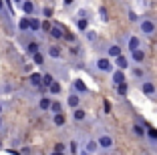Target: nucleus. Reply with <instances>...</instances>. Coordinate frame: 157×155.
<instances>
[{
	"label": "nucleus",
	"instance_id": "obj_1",
	"mask_svg": "<svg viewBox=\"0 0 157 155\" xmlns=\"http://www.w3.org/2000/svg\"><path fill=\"white\" fill-rule=\"evenodd\" d=\"M113 137L109 135V133H101V135L97 137V147L99 149H103V151H111L113 149Z\"/></svg>",
	"mask_w": 157,
	"mask_h": 155
},
{
	"label": "nucleus",
	"instance_id": "obj_2",
	"mask_svg": "<svg viewBox=\"0 0 157 155\" xmlns=\"http://www.w3.org/2000/svg\"><path fill=\"white\" fill-rule=\"evenodd\" d=\"M139 30L143 32L145 37H153V34H155V30H157V26H155V22H153V20L145 18V20H141V22H139Z\"/></svg>",
	"mask_w": 157,
	"mask_h": 155
},
{
	"label": "nucleus",
	"instance_id": "obj_3",
	"mask_svg": "<svg viewBox=\"0 0 157 155\" xmlns=\"http://www.w3.org/2000/svg\"><path fill=\"white\" fill-rule=\"evenodd\" d=\"M97 68L101 71V73H111V68H113V64H111V60L107 59V56H101V59H97Z\"/></svg>",
	"mask_w": 157,
	"mask_h": 155
},
{
	"label": "nucleus",
	"instance_id": "obj_4",
	"mask_svg": "<svg viewBox=\"0 0 157 155\" xmlns=\"http://www.w3.org/2000/svg\"><path fill=\"white\" fill-rule=\"evenodd\" d=\"M20 8H22V12L26 14V16H33V14L36 12V6H34L33 0H22V2H20Z\"/></svg>",
	"mask_w": 157,
	"mask_h": 155
},
{
	"label": "nucleus",
	"instance_id": "obj_5",
	"mask_svg": "<svg viewBox=\"0 0 157 155\" xmlns=\"http://www.w3.org/2000/svg\"><path fill=\"white\" fill-rule=\"evenodd\" d=\"M48 32H51V37H52V38H56V41H60V38H65V30H63V26H60V24H55V26L51 24Z\"/></svg>",
	"mask_w": 157,
	"mask_h": 155
},
{
	"label": "nucleus",
	"instance_id": "obj_6",
	"mask_svg": "<svg viewBox=\"0 0 157 155\" xmlns=\"http://www.w3.org/2000/svg\"><path fill=\"white\" fill-rule=\"evenodd\" d=\"M141 93L147 97H153L155 95V85H153V81H145L143 85H141Z\"/></svg>",
	"mask_w": 157,
	"mask_h": 155
},
{
	"label": "nucleus",
	"instance_id": "obj_7",
	"mask_svg": "<svg viewBox=\"0 0 157 155\" xmlns=\"http://www.w3.org/2000/svg\"><path fill=\"white\" fill-rule=\"evenodd\" d=\"M67 105H69L71 107V109H75V107H78V105H81V97H78V93H71V95H69V99H67Z\"/></svg>",
	"mask_w": 157,
	"mask_h": 155
},
{
	"label": "nucleus",
	"instance_id": "obj_8",
	"mask_svg": "<svg viewBox=\"0 0 157 155\" xmlns=\"http://www.w3.org/2000/svg\"><path fill=\"white\" fill-rule=\"evenodd\" d=\"M131 59H133L135 63H143V60H145V52L141 50V46H139V48H133V50H131Z\"/></svg>",
	"mask_w": 157,
	"mask_h": 155
},
{
	"label": "nucleus",
	"instance_id": "obj_9",
	"mask_svg": "<svg viewBox=\"0 0 157 155\" xmlns=\"http://www.w3.org/2000/svg\"><path fill=\"white\" fill-rule=\"evenodd\" d=\"M85 117H87V111L81 109V105L73 109V119H75V121H85Z\"/></svg>",
	"mask_w": 157,
	"mask_h": 155
},
{
	"label": "nucleus",
	"instance_id": "obj_10",
	"mask_svg": "<svg viewBox=\"0 0 157 155\" xmlns=\"http://www.w3.org/2000/svg\"><path fill=\"white\" fill-rule=\"evenodd\" d=\"M115 64H117V68L125 71V68L129 67V60H127V56H123V55H117V56H115Z\"/></svg>",
	"mask_w": 157,
	"mask_h": 155
},
{
	"label": "nucleus",
	"instance_id": "obj_11",
	"mask_svg": "<svg viewBox=\"0 0 157 155\" xmlns=\"http://www.w3.org/2000/svg\"><path fill=\"white\" fill-rule=\"evenodd\" d=\"M28 81H30V85H33V87H40L42 85V75L40 73H30V77H28Z\"/></svg>",
	"mask_w": 157,
	"mask_h": 155
},
{
	"label": "nucleus",
	"instance_id": "obj_12",
	"mask_svg": "<svg viewBox=\"0 0 157 155\" xmlns=\"http://www.w3.org/2000/svg\"><path fill=\"white\" fill-rule=\"evenodd\" d=\"M36 50H40V42L38 41H28L26 42V52L28 55H34Z\"/></svg>",
	"mask_w": 157,
	"mask_h": 155
},
{
	"label": "nucleus",
	"instance_id": "obj_13",
	"mask_svg": "<svg viewBox=\"0 0 157 155\" xmlns=\"http://www.w3.org/2000/svg\"><path fill=\"white\" fill-rule=\"evenodd\" d=\"M51 103H52V99H48V97H40V99H38V109H40V111H48V109H51Z\"/></svg>",
	"mask_w": 157,
	"mask_h": 155
},
{
	"label": "nucleus",
	"instance_id": "obj_14",
	"mask_svg": "<svg viewBox=\"0 0 157 155\" xmlns=\"http://www.w3.org/2000/svg\"><path fill=\"white\" fill-rule=\"evenodd\" d=\"M73 87H75V93H89V89H87V85H85L81 79H75V83H73Z\"/></svg>",
	"mask_w": 157,
	"mask_h": 155
},
{
	"label": "nucleus",
	"instance_id": "obj_15",
	"mask_svg": "<svg viewBox=\"0 0 157 155\" xmlns=\"http://www.w3.org/2000/svg\"><path fill=\"white\" fill-rule=\"evenodd\" d=\"M28 30H30V32H38V30H40V20L34 18V16H33V18H28Z\"/></svg>",
	"mask_w": 157,
	"mask_h": 155
},
{
	"label": "nucleus",
	"instance_id": "obj_16",
	"mask_svg": "<svg viewBox=\"0 0 157 155\" xmlns=\"http://www.w3.org/2000/svg\"><path fill=\"white\" fill-rule=\"evenodd\" d=\"M60 55H63V52H60L59 45H51L48 46V56H51V59H60Z\"/></svg>",
	"mask_w": 157,
	"mask_h": 155
},
{
	"label": "nucleus",
	"instance_id": "obj_17",
	"mask_svg": "<svg viewBox=\"0 0 157 155\" xmlns=\"http://www.w3.org/2000/svg\"><path fill=\"white\" fill-rule=\"evenodd\" d=\"M55 117H52V123L56 125V127H63V125L67 123V119H65V115H63V111L60 113H52Z\"/></svg>",
	"mask_w": 157,
	"mask_h": 155
},
{
	"label": "nucleus",
	"instance_id": "obj_18",
	"mask_svg": "<svg viewBox=\"0 0 157 155\" xmlns=\"http://www.w3.org/2000/svg\"><path fill=\"white\" fill-rule=\"evenodd\" d=\"M46 89H48V93H51V95H59V93L63 91V87H60V83H56V81H52V83H51V85H48Z\"/></svg>",
	"mask_w": 157,
	"mask_h": 155
},
{
	"label": "nucleus",
	"instance_id": "obj_19",
	"mask_svg": "<svg viewBox=\"0 0 157 155\" xmlns=\"http://www.w3.org/2000/svg\"><path fill=\"white\" fill-rule=\"evenodd\" d=\"M33 56V63L34 64H38V67H40V64H44V55H42L40 50H36V52H34V55H30Z\"/></svg>",
	"mask_w": 157,
	"mask_h": 155
},
{
	"label": "nucleus",
	"instance_id": "obj_20",
	"mask_svg": "<svg viewBox=\"0 0 157 155\" xmlns=\"http://www.w3.org/2000/svg\"><path fill=\"white\" fill-rule=\"evenodd\" d=\"M99 147H97V141H91V139H89L87 141V145H85V153H95V151H97Z\"/></svg>",
	"mask_w": 157,
	"mask_h": 155
},
{
	"label": "nucleus",
	"instance_id": "obj_21",
	"mask_svg": "<svg viewBox=\"0 0 157 155\" xmlns=\"http://www.w3.org/2000/svg\"><path fill=\"white\" fill-rule=\"evenodd\" d=\"M125 81V73L123 71H115V73H113V83H115V85H119V83H123Z\"/></svg>",
	"mask_w": 157,
	"mask_h": 155
},
{
	"label": "nucleus",
	"instance_id": "obj_22",
	"mask_svg": "<svg viewBox=\"0 0 157 155\" xmlns=\"http://www.w3.org/2000/svg\"><path fill=\"white\" fill-rule=\"evenodd\" d=\"M139 46H141V38L139 37H129V50L139 48Z\"/></svg>",
	"mask_w": 157,
	"mask_h": 155
},
{
	"label": "nucleus",
	"instance_id": "obj_23",
	"mask_svg": "<svg viewBox=\"0 0 157 155\" xmlns=\"http://www.w3.org/2000/svg\"><path fill=\"white\" fill-rule=\"evenodd\" d=\"M18 30L20 32H28V16H24V18L18 20Z\"/></svg>",
	"mask_w": 157,
	"mask_h": 155
},
{
	"label": "nucleus",
	"instance_id": "obj_24",
	"mask_svg": "<svg viewBox=\"0 0 157 155\" xmlns=\"http://www.w3.org/2000/svg\"><path fill=\"white\" fill-rule=\"evenodd\" d=\"M117 55H121V46L119 45H111V46H109V56H111V59H115Z\"/></svg>",
	"mask_w": 157,
	"mask_h": 155
},
{
	"label": "nucleus",
	"instance_id": "obj_25",
	"mask_svg": "<svg viewBox=\"0 0 157 155\" xmlns=\"http://www.w3.org/2000/svg\"><path fill=\"white\" fill-rule=\"evenodd\" d=\"M133 133H135V135H139V137H143V135H145L143 123H135V125H133Z\"/></svg>",
	"mask_w": 157,
	"mask_h": 155
},
{
	"label": "nucleus",
	"instance_id": "obj_26",
	"mask_svg": "<svg viewBox=\"0 0 157 155\" xmlns=\"http://www.w3.org/2000/svg\"><path fill=\"white\" fill-rule=\"evenodd\" d=\"M77 28H78V30H83V32H87L89 20H87V18H78V20H77Z\"/></svg>",
	"mask_w": 157,
	"mask_h": 155
},
{
	"label": "nucleus",
	"instance_id": "obj_27",
	"mask_svg": "<svg viewBox=\"0 0 157 155\" xmlns=\"http://www.w3.org/2000/svg\"><path fill=\"white\" fill-rule=\"evenodd\" d=\"M52 81H55V77H52V75L51 73H44V75H42V87H48V85H51V83Z\"/></svg>",
	"mask_w": 157,
	"mask_h": 155
},
{
	"label": "nucleus",
	"instance_id": "obj_28",
	"mask_svg": "<svg viewBox=\"0 0 157 155\" xmlns=\"http://www.w3.org/2000/svg\"><path fill=\"white\" fill-rule=\"evenodd\" d=\"M48 111H51V113H60V111H63V105H60L59 101H52V103H51V109H48Z\"/></svg>",
	"mask_w": 157,
	"mask_h": 155
},
{
	"label": "nucleus",
	"instance_id": "obj_29",
	"mask_svg": "<svg viewBox=\"0 0 157 155\" xmlns=\"http://www.w3.org/2000/svg\"><path fill=\"white\" fill-rule=\"evenodd\" d=\"M117 87V93H119V95H127V83H119V85H115Z\"/></svg>",
	"mask_w": 157,
	"mask_h": 155
},
{
	"label": "nucleus",
	"instance_id": "obj_30",
	"mask_svg": "<svg viewBox=\"0 0 157 155\" xmlns=\"http://www.w3.org/2000/svg\"><path fill=\"white\" fill-rule=\"evenodd\" d=\"M145 135H147L149 139H153V141H157V131H155V129H151V127H149L147 131H145Z\"/></svg>",
	"mask_w": 157,
	"mask_h": 155
},
{
	"label": "nucleus",
	"instance_id": "obj_31",
	"mask_svg": "<svg viewBox=\"0 0 157 155\" xmlns=\"http://www.w3.org/2000/svg\"><path fill=\"white\" fill-rule=\"evenodd\" d=\"M65 151H67L65 143H56V145H55V153H65Z\"/></svg>",
	"mask_w": 157,
	"mask_h": 155
},
{
	"label": "nucleus",
	"instance_id": "obj_32",
	"mask_svg": "<svg viewBox=\"0 0 157 155\" xmlns=\"http://www.w3.org/2000/svg\"><path fill=\"white\" fill-rule=\"evenodd\" d=\"M42 16H44V18H51V16H52V8H51V6L42 8Z\"/></svg>",
	"mask_w": 157,
	"mask_h": 155
},
{
	"label": "nucleus",
	"instance_id": "obj_33",
	"mask_svg": "<svg viewBox=\"0 0 157 155\" xmlns=\"http://www.w3.org/2000/svg\"><path fill=\"white\" fill-rule=\"evenodd\" d=\"M99 16H101V20H107V8H105V6L99 10Z\"/></svg>",
	"mask_w": 157,
	"mask_h": 155
},
{
	"label": "nucleus",
	"instance_id": "obj_34",
	"mask_svg": "<svg viewBox=\"0 0 157 155\" xmlns=\"http://www.w3.org/2000/svg\"><path fill=\"white\" fill-rule=\"evenodd\" d=\"M103 109H105V113H111V103L105 101V103H103Z\"/></svg>",
	"mask_w": 157,
	"mask_h": 155
},
{
	"label": "nucleus",
	"instance_id": "obj_35",
	"mask_svg": "<svg viewBox=\"0 0 157 155\" xmlns=\"http://www.w3.org/2000/svg\"><path fill=\"white\" fill-rule=\"evenodd\" d=\"M69 151H73V153H77V151H78V147H77V143H75V141H71V147H69Z\"/></svg>",
	"mask_w": 157,
	"mask_h": 155
},
{
	"label": "nucleus",
	"instance_id": "obj_36",
	"mask_svg": "<svg viewBox=\"0 0 157 155\" xmlns=\"http://www.w3.org/2000/svg\"><path fill=\"white\" fill-rule=\"evenodd\" d=\"M133 73H135V77H143V73H141V68H137V67H135V71H133Z\"/></svg>",
	"mask_w": 157,
	"mask_h": 155
},
{
	"label": "nucleus",
	"instance_id": "obj_37",
	"mask_svg": "<svg viewBox=\"0 0 157 155\" xmlns=\"http://www.w3.org/2000/svg\"><path fill=\"white\" fill-rule=\"evenodd\" d=\"M63 4H65V6H71V4H73V0H63Z\"/></svg>",
	"mask_w": 157,
	"mask_h": 155
},
{
	"label": "nucleus",
	"instance_id": "obj_38",
	"mask_svg": "<svg viewBox=\"0 0 157 155\" xmlns=\"http://www.w3.org/2000/svg\"><path fill=\"white\" fill-rule=\"evenodd\" d=\"M0 12H4V0H0Z\"/></svg>",
	"mask_w": 157,
	"mask_h": 155
},
{
	"label": "nucleus",
	"instance_id": "obj_39",
	"mask_svg": "<svg viewBox=\"0 0 157 155\" xmlns=\"http://www.w3.org/2000/svg\"><path fill=\"white\" fill-rule=\"evenodd\" d=\"M12 2H14L16 6H20V2H22V0H12Z\"/></svg>",
	"mask_w": 157,
	"mask_h": 155
},
{
	"label": "nucleus",
	"instance_id": "obj_40",
	"mask_svg": "<svg viewBox=\"0 0 157 155\" xmlns=\"http://www.w3.org/2000/svg\"><path fill=\"white\" fill-rule=\"evenodd\" d=\"M2 111H4V105H2V103H0V115H2Z\"/></svg>",
	"mask_w": 157,
	"mask_h": 155
},
{
	"label": "nucleus",
	"instance_id": "obj_41",
	"mask_svg": "<svg viewBox=\"0 0 157 155\" xmlns=\"http://www.w3.org/2000/svg\"><path fill=\"white\" fill-rule=\"evenodd\" d=\"M2 125H4V123H2V115H0V129H2Z\"/></svg>",
	"mask_w": 157,
	"mask_h": 155
},
{
	"label": "nucleus",
	"instance_id": "obj_42",
	"mask_svg": "<svg viewBox=\"0 0 157 155\" xmlns=\"http://www.w3.org/2000/svg\"><path fill=\"white\" fill-rule=\"evenodd\" d=\"M0 149H2V141H0Z\"/></svg>",
	"mask_w": 157,
	"mask_h": 155
},
{
	"label": "nucleus",
	"instance_id": "obj_43",
	"mask_svg": "<svg viewBox=\"0 0 157 155\" xmlns=\"http://www.w3.org/2000/svg\"><path fill=\"white\" fill-rule=\"evenodd\" d=\"M0 93H2V89H0Z\"/></svg>",
	"mask_w": 157,
	"mask_h": 155
}]
</instances>
